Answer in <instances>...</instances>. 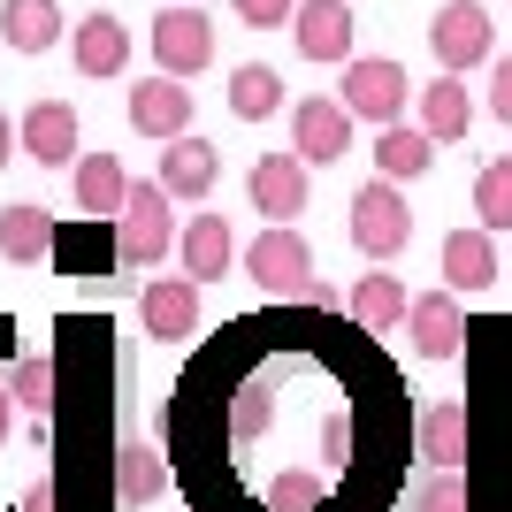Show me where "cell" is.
Listing matches in <instances>:
<instances>
[{
	"mask_svg": "<svg viewBox=\"0 0 512 512\" xmlns=\"http://www.w3.org/2000/svg\"><path fill=\"white\" fill-rule=\"evenodd\" d=\"M490 283H497L490 230H451L444 237V291H490Z\"/></svg>",
	"mask_w": 512,
	"mask_h": 512,
	"instance_id": "obj_19",
	"label": "cell"
},
{
	"mask_svg": "<svg viewBox=\"0 0 512 512\" xmlns=\"http://www.w3.org/2000/svg\"><path fill=\"white\" fill-rule=\"evenodd\" d=\"M268 505H276V512H314L321 482H314V474H276V482H268Z\"/></svg>",
	"mask_w": 512,
	"mask_h": 512,
	"instance_id": "obj_30",
	"label": "cell"
},
{
	"mask_svg": "<svg viewBox=\"0 0 512 512\" xmlns=\"http://www.w3.org/2000/svg\"><path fill=\"white\" fill-rule=\"evenodd\" d=\"M23 512H54V482H31V497H23Z\"/></svg>",
	"mask_w": 512,
	"mask_h": 512,
	"instance_id": "obj_34",
	"label": "cell"
},
{
	"mask_svg": "<svg viewBox=\"0 0 512 512\" xmlns=\"http://www.w3.org/2000/svg\"><path fill=\"white\" fill-rule=\"evenodd\" d=\"M176 253H184V276H192V283L230 276V260H237L230 222H222V214H192V222H184V237H176Z\"/></svg>",
	"mask_w": 512,
	"mask_h": 512,
	"instance_id": "obj_17",
	"label": "cell"
},
{
	"mask_svg": "<svg viewBox=\"0 0 512 512\" xmlns=\"http://www.w3.org/2000/svg\"><path fill=\"white\" fill-rule=\"evenodd\" d=\"M291 299H299V306H321V314H329V306H337V299H329V283H321V276L291 283Z\"/></svg>",
	"mask_w": 512,
	"mask_h": 512,
	"instance_id": "obj_33",
	"label": "cell"
},
{
	"mask_svg": "<svg viewBox=\"0 0 512 512\" xmlns=\"http://www.w3.org/2000/svg\"><path fill=\"white\" fill-rule=\"evenodd\" d=\"M245 276H253L260 291H283V299H291V283L314 276V253H306V237L291 230V222H268V230L245 245Z\"/></svg>",
	"mask_w": 512,
	"mask_h": 512,
	"instance_id": "obj_6",
	"label": "cell"
},
{
	"mask_svg": "<svg viewBox=\"0 0 512 512\" xmlns=\"http://www.w3.org/2000/svg\"><path fill=\"white\" fill-rule=\"evenodd\" d=\"M8 153H16V123L0 115V169H8Z\"/></svg>",
	"mask_w": 512,
	"mask_h": 512,
	"instance_id": "obj_35",
	"label": "cell"
},
{
	"mask_svg": "<svg viewBox=\"0 0 512 512\" xmlns=\"http://www.w3.org/2000/svg\"><path fill=\"white\" fill-rule=\"evenodd\" d=\"M161 490H169V467H161V451L138 444V436H123V444H115V497H123V505H153Z\"/></svg>",
	"mask_w": 512,
	"mask_h": 512,
	"instance_id": "obj_22",
	"label": "cell"
},
{
	"mask_svg": "<svg viewBox=\"0 0 512 512\" xmlns=\"http://www.w3.org/2000/svg\"><path fill=\"white\" fill-rule=\"evenodd\" d=\"M230 8L253 23V31H276V23H291V0H230Z\"/></svg>",
	"mask_w": 512,
	"mask_h": 512,
	"instance_id": "obj_32",
	"label": "cell"
},
{
	"mask_svg": "<svg viewBox=\"0 0 512 512\" xmlns=\"http://www.w3.org/2000/svg\"><path fill=\"white\" fill-rule=\"evenodd\" d=\"M291 153H299L306 169H329V161H344L352 153V115H344L337 100H299L291 107Z\"/></svg>",
	"mask_w": 512,
	"mask_h": 512,
	"instance_id": "obj_7",
	"label": "cell"
},
{
	"mask_svg": "<svg viewBox=\"0 0 512 512\" xmlns=\"http://www.w3.org/2000/svg\"><path fill=\"white\" fill-rule=\"evenodd\" d=\"M245 199H253L268 222L306 214V161H299V153H260L253 176H245Z\"/></svg>",
	"mask_w": 512,
	"mask_h": 512,
	"instance_id": "obj_11",
	"label": "cell"
},
{
	"mask_svg": "<svg viewBox=\"0 0 512 512\" xmlns=\"http://www.w3.org/2000/svg\"><path fill=\"white\" fill-rule=\"evenodd\" d=\"M291 39L306 62H352V8L344 0H291Z\"/></svg>",
	"mask_w": 512,
	"mask_h": 512,
	"instance_id": "obj_9",
	"label": "cell"
},
{
	"mask_svg": "<svg viewBox=\"0 0 512 512\" xmlns=\"http://www.w3.org/2000/svg\"><path fill=\"white\" fill-rule=\"evenodd\" d=\"M406 100H413V77L398 62H390V54H375V62H344V115H352V123H398V115H406Z\"/></svg>",
	"mask_w": 512,
	"mask_h": 512,
	"instance_id": "obj_3",
	"label": "cell"
},
{
	"mask_svg": "<svg viewBox=\"0 0 512 512\" xmlns=\"http://www.w3.org/2000/svg\"><path fill=\"white\" fill-rule=\"evenodd\" d=\"M352 321H360L367 337H390V329L406 321V283L383 276V268H375V276H360V291H352Z\"/></svg>",
	"mask_w": 512,
	"mask_h": 512,
	"instance_id": "obj_24",
	"label": "cell"
},
{
	"mask_svg": "<svg viewBox=\"0 0 512 512\" xmlns=\"http://www.w3.org/2000/svg\"><path fill=\"white\" fill-rule=\"evenodd\" d=\"M23 153L46 161V169H69V161H77V107L69 100H31L23 107Z\"/></svg>",
	"mask_w": 512,
	"mask_h": 512,
	"instance_id": "obj_15",
	"label": "cell"
},
{
	"mask_svg": "<svg viewBox=\"0 0 512 512\" xmlns=\"http://www.w3.org/2000/svg\"><path fill=\"white\" fill-rule=\"evenodd\" d=\"M69 169H77V207L115 222V207H123V184H130L123 161H115V153H85V161H69Z\"/></svg>",
	"mask_w": 512,
	"mask_h": 512,
	"instance_id": "obj_25",
	"label": "cell"
},
{
	"mask_svg": "<svg viewBox=\"0 0 512 512\" xmlns=\"http://www.w3.org/2000/svg\"><path fill=\"white\" fill-rule=\"evenodd\" d=\"M176 199L161 192V184H123V207H115V260L123 268H161V260L176 253Z\"/></svg>",
	"mask_w": 512,
	"mask_h": 512,
	"instance_id": "obj_1",
	"label": "cell"
},
{
	"mask_svg": "<svg viewBox=\"0 0 512 512\" xmlns=\"http://www.w3.org/2000/svg\"><path fill=\"white\" fill-rule=\"evenodd\" d=\"M413 115H421V130H428V146H451V138H467V123H474V100H467V85L451 77V69H436L421 92H413Z\"/></svg>",
	"mask_w": 512,
	"mask_h": 512,
	"instance_id": "obj_14",
	"label": "cell"
},
{
	"mask_svg": "<svg viewBox=\"0 0 512 512\" xmlns=\"http://www.w3.org/2000/svg\"><path fill=\"white\" fill-rule=\"evenodd\" d=\"M8 406H23V413L54 406V360H16V375H8Z\"/></svg>",
	"mask_w": 512,
	"mask_h": 512,
	"instance_id": "obj_28",
	"label": "cell"
},
{
	"mask_svg": "<svg viewBox=\"0 0 512 512\" xmlns=\"http://www.w3.org/2000/svg\"><path fill=\"white\" fill-rule=\"evenodd\" d=\"M276 107H283V77L268 62H245L230 77V115H237V123H268Z\"/></svg>",
	"mask_w": 512,
	"mask_h": 512,
	"instance_id": "obj_26",
	"label": "cell"
},
{
	"mask_svg": "<svg viewBox=\"0 0 512 512\" xmlns=\"http://www.w3.org/2000/svg\"><path fill=\"white\" fill-rule=\"evenodd\" d=\"M130 123L146 130V138L192 130V92H184V77H138V92H130Z\"/></svg>",
	"mask_w": 512,
	"mask_h": 512,
	"instance_id": "obj_16",
	"label": "cell"
},
{
	"mask_svg": "<svg viewBox=\"0 0 512 512\" xmlns=\"http://www.w3.org/2000/svg\"><path fill=\"white\" fill-rule=\"evenodd\" d=\"M69 62H77V77H123V62H130L123 16H107V8L77 16V31H69Z\"/></svg>",
	"mask_w": 512,
	"mask_h": 512,
	"instance_id": "obj_13",
	"label": "cell"
},
{
	"mask_svg": "<svg viewBox=\"0 0 512 512\" xmlns=\"http://www.w3.org/2000/svg\"><path fill=\"white\" fill-rule=\"evenodd\" d=\"M138 321H146V337H161V344L199 337V283L192 276H153L146 299H138Z\"/></svg>",
	"mask_w": 512,
	"mask_h": 512,
	"instance_id": "obj_10",
	"label": "cell"
},
{
	"mask_svg": "<svg viewBox=\"0 0 512 512\" xmlns=\"http://www.w3.org/2000/svg\"><path fill=\"white\" fill-rule=\"evenodd\" d=\"M169 199H207L214 184H222V153L207 146V138H192V130H176L169 153H161V176H153Z\"/></svg>",
	"mask_w": 512,
	"mask_h": 512,
	"instance_id": "obj_12",
	"label": "cell"
},
{
	"mask_svg": "<svg viewBox=\"0 0 512 512\" xmlns=\"http://www.w3.org/2000/svg\"><path fill=\"white\" fill-rule=\"evenodd\" d=\"M490 115L512 123V54H490Z\"/></svg>",
	"mask_w": 512,
	"mask_h": 512,
	"instance_id": "obj_31",
	"label": "cell"
},
{
	"mask_svg": "<svg viewBox=\"0 0 512 512\" xmlns=\"http://www.w3.org/2000/svg\"><path fill=\"white\" fill-rule=\"evenodd\" d=\"M62 31V0H0V39L16 54H46V46H62Z\"/></svg>",
	"mask_w": 512,
	"mask_h": 512,
	"instance_id": "obj_18",
	"label": "cell"
},
{
	"mask_svg": "<svg viewBox=\"0 0 512 512\" xmlns=\"http://www.w3.org/2000/svg\"><path fill=\"white\" fill-rule=\"evenodd\" d=\"M421 459L428 467H467V406L459 398L421 413Z\"/></svg>",
	"mask_w": 512,
	"mask_h": 512,
	"instance_id": "obj_23",
	"label": "cell"
},
{
	"mask_svg": "<svg viewBox=\"0 0 512 512\" xmlns=\"http://www.w3.org/2000/svg\"><path fill=\"white\" fill-rule=\"evenodd\" d=\"M153 62H161V77H199V69L214 62V23H207V8L169 0V8L153 16Z\"/></svg>",
	"mask_w": 512,
	"mask_h": 512,
	"instance_id": "obj_4",
	"label": "cell"
},
{
	"mask_svg": "<svg viewBox=\"0 0 512 512\" xmlns=\"http://www.w3.org/2000/svg\"><path fill=\"white\" fill-rule=\"evenodd\" d=\"M421 512H467V474L459 467H436L421 490Z\"/></svg>",
	"mask_w": 512,
	"mask_h": 512,
	"instance_id": "obj_29",
	"label": "cell"
},
{
	"mask_svg": "<svg viewBox=\"0 0 512 512\" xmlns=\"http://www.w3.org/2000/svg\"><path fill=\"white\" fill-rule=\"evenodd\" d=\"M428 161H436V146H428L421 123H383V138H375V176H390V184H413V176H428Z\"/></svg>",
	"mask_w": 512,
	"mask_h": 512,
	"instance_id": "obj_20",
	"label": "cell"
},
{
	"mask_svg": "<svg viewBox=\"0 0 512 512\" xmlns=\"http://www.w3.org/2000/svg\"><path fill=\"white\" fill-rule=\"evenodd\" d=\"M0 253L16 260V268L54 260V214L46 207H0Z\"/></svg>",
	"mask_w": 512,
	"mask_h": 512,
	"instance_id": "obj_21",
	"label": "cell"
},
{
	"mask_svg": "<svg viewBox=\"0 0 512 512\" xmlns=\"http://www.w3.org/2000/svg\"><path fill=\"white\" fill-rule=\"evenodd\" d=\"M406 237H413V207H406V192H398L390 176H375V184L352 192V245H360L375 268L406 253Z\"/></svg>",
	"mask_w": 512,
	"mask_h": 512,
	"instance_id": "obj_2",
	"label": "cell"
},
{
	"mask_svg": "<svg viewBox=\"0 0 512 512\" xmlns=\"http://www.w3.org/2000/svg\"><path fill=\"white\" fill-rule=\"evenodd\" d=\"M428 46H436V69H451V77L482 69L497 54L490 46V8H482V0H444L436 23H428Z\"/></svg>",
	"mask_w": 512,
	"mask_h": 512,
	"instance_id": "obj_5",
	"label": "cell"
},
{
	"mask_svg": "<svg viewBox=\"0 0 512 512\" xmlns=\"http://www.w3.org/2000/svg\"><path fill=\"white\" fill-rule=\"evenodd\" d=\"M8 413H16V406H8V383H0V444H8Z\"/></svg>",
	"mask_w": 512,
	"mask_h": 512,
	"instance_id": "obj_36",
	"label": "cell"
},
{
	"mask_svg": "<svg viewBox=\"0 0 512 512\" xmlns=\"http://www.w3.org/2000/svg\"><path fill=\"white\" fill-rule=\"evenodd\" d=\"M406 337L421 360H459L467 352V314H459V291H428L406 299Z\"/></svg>",
	"mask_w": 512,
	"mask_h": 512,
	"instance_id": "obj_8",
	"label": "cell"
},
{
	"mask_svg": "<svg viewBox=\"0 0 512 512\" xmlns=\"http://www.w3.org/2000/svg\"><path fill=\"white\" fill-rule=\"evenodd\" d=\"M474 230H512V161H490L474 176Z\"/></svg>",
	"mask_w": 512,
	"mask_h": 512,
	"instance_id": "obj_27",
	"label": "cell"
}]
</instances>
